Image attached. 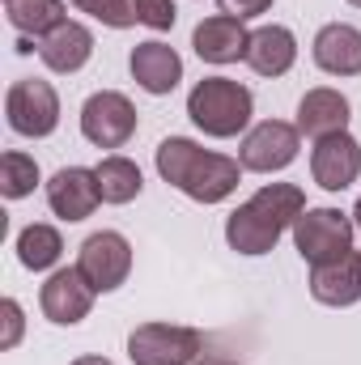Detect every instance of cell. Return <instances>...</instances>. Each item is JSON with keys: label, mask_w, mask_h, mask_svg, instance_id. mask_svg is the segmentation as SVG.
I'll list each match as a JSON object with an SVG mask.
<instances>
[{"label": "cell", "mask_w": 361, "mask_h": 365, "mask_svg": "<svg viewBox=\"0 0 361 365\" xmlns=\"http://www.w3.org/2000/svg\"><path fill=\"white\" fill-rule=\"evenodd\" d=\"M213 365H234V361H213Z\"/></svg>", "instance_id": "cell-31"}, {"label": "cell", "mask_w": 361, "mask_h": 365, "mask_svg": "<svg viewBox=\"0 0 361 365\" xmlns=\"http://www.w3.org/2000/svg\"><path fill=\"white\" fill-rule=\"evenodd\" d=\"M251 115H255V93L234 77H204L187 93V119L213 140L247 136Z\"/></svg>", "instance_id": "cell-3"}, {"label": "cell", "mask_w": 361, "mask_h": 365, "mask_svg": "<svg viewBox=\"0 0 361 365\" xmlns=\"http://www.w3.org/2000/svg\"><path fill=\"white\" fill-rule=\"evenodd\" d=\"M39 60H43L51 73H60V77L81 73V68L93 60V30L81 26V21H73V17L60 21L51 34L39 38Z\"/></svg>", "instance_id": "cell-17"}, {"label": "cell", "mask_w": 361, "mask_h": 365, "mask_svg": "<svg viewBox=\"0 0 361 365\" xmlns=\"http://www.w3.org/2000/svg\"><path fill=\"white\" fill-rule=\"evenodd\" d=\"M289 234H293L298 255H302L310 268H319V264H332V259H340V255L353 251L357 225H353V212H340V208H332V204H319V208H306V212L293 221Z\"/></svg>", "instance_id": "cell-4"}, {"label": "cell", "mask_w": 361, "mask_h": 365, "mask_svg": "<svg viewBox=\"0 0 361 365\" xmlns=\"http://www.w3.org/2000/svg\"><path fill=\"white\" fill-rule=\"evenodd\" d=\"M247 47H251V30H247V21H238L230 13H213L191 30V51L217 68L247 60Z\"/></svg>", "instance_id": "cell-13"}, {"label": "cell", "mask_w": 361, "mask_h": 365, "mask_svg": "<svg viewBox=\"0 0 361 365\" xmlns=\"http://www.w3.org/2000/svg\"><path fill=\"white\" fill-rule=\"evenodd\" d=\"M306 191L298 182H264L251 200H243L230 217H225V242L230 251L260 259L276 251V242L293 230V221L306 212Z\"/></svg>", "instance_id": "cell-1"}, {"label": "cell", "mask_w": 361, "mask_h": 365, "mask_svg": "<svg viewBox=\"0 0 361 365\" xmlns=\"http://www.w3.org/2000/svg\"><path fill=\"white\" fill-rule=\"evenodd\" d=\"M136 4V21L141 26H149V30H175V21H179V9H175V0H132Z\"/></svg>", "instance_id": "cell-25"}, {"label": "cell", "mask_w": 361, "mask_h": 365, "mask_svg": "<svg viewBox=\"0 0 361 365\" xmlns=\"http://www.w3.org/2000/svg\"><path fill=\"white\" fill-rule=\"evenodd\" d=\"M98 204H102V191H98L93 166H60L47 179V208H51V217H60L68 225L93 217Z\"/></svg>", "instance_id": "cell-11"}, {"label": "cell", "mask_w": 361, "mask_h": 365, "mask_svg": "<svg viewBox=\"0 0 361 365\" xmlns=\"http://www.w3.org/2000/svg\"><path fill=\"white\" fill-rule=\"evenodd\" d=\"M93 175H98L102 204H132V200L145 191L141 166H136L132 158H123V153H106V158L93 166Z\"/></svg>", "instance_id": "cell-21"}, {"label": "cell", "mask_w": 361, "mask_h": 365, "mask_svg": "<svg viewBox=\"0 0 361 365\" xmlns=\"http://www.w3.org/2000/svg\"><path fill=\"white\" fill-rule=\"evenodd\" d=\"M0 323H4L0 349L9 353V349L21 344V331H26V314H21V302H17V297H4V302H0Z\"/></svg>", "instance_id": "cell-26"}, {"label": "cell", "mask_w": 361, "mask_h": 365, "mask_svg": "<svg viewBox=\"0 0 361 365\" xmlns=\"http://www.w3.org/2000/svg\"><path fill=\"white\" fill-rule=\"evenodd\" d=\"M349 119H353V106H349L345 93L332 90V86H315V90L302 93L293 123H298V132H302L306 140H323V136L349 132Z\"/></svg>", "instance_id": "cell-15"}, {"label": "cell", "mask_w": 361, "mask_h": 365, "mask_svg": "<svg viewBox=\"0 0 361 365\" xmlns=\"http://www.w3.org/2000/svg\"><path fill=\"white\" fill-rule=\"evenodd\" d=\"M310 297L319 306H332V310L357 306L361 302V251H349V255H340L332 264L310 268Z\"/></svg>", "instance_id": "cell-18"}, {"label": "cell", "mask_w": 361, "mask_h": 365, "mask_svg": "<svg viewBox=\"0 0 361 365\" xmlns=\"http://www.w3.org/2000/svg\"><path fill=\"white\" fill-rule=\"evenodd\" d=\"M68 4H73L77 13L93 17V21H102L106 30H132V26H141L132 0H68Z\"/></svg>", "instance_id": "cell-24"}, {"label": "cell", "mask_w": 361, "mask_h": 365, "mask_svg": "<svg viewBox=\"0 0 361 365\" xmlns=\"http://www.w3.org/2000/svg\"><path fill=\"white\" fill-rule=\"evenodd\" d=\"M77 272L93 284V293H115L132 276V242L119 230H98L77 247Z\"/></svg>", "instance_id": "cell-9"}, {"label": "cell", "mask_w": 361, "mask_h": 365, "mask_svg": "<svg viewBox=\"0 0 361 365\" xmlns=\"http://www.w3.org/2000/svg\"><path fill=\"white\" fill-rule=\"evenodd\" d=\"M93 297H98L93 284L77 272V264H73V268H56V272L43 280V289H39V310H43V319L56 323V327H77L81 319H90Z\"/></svg>", "instance_id": "cell-10"}, {"label": "cell", "mask_w": 361, "mask_h": 365, "mask_svg": "<svg viewBox=\"0 0 361 365\" xmlns=\"http://www.w3.org/2000/svg\"><path fill=\"white\" fill-rule=\"evenodd\" d=\"M141 119L132 98L119 90H98L81 102V136L90 140L93 149H123L136 136Z\"/></svg>", "instance_id": "cell-7"}, {"label": "cell", "mask_w": 361, "mask_h": 365, "mask_svg": "<svg viewBox=\"0 0 361 365\" xmlns=\"http://www.w3.org/2000/svg\"><path fill=\"white\" fill-rule=\"evenodd\" d=\"M153 166H158L162 182H171L175 191H183L195 204L230 200L238 191V179H243V162L238 158L213 153V149H204L191 136H166L158 145V153H153Z\"/></svg>", "instance_id": "cell-2"}, {"label": "cell", "mask_w": 361, "mask_h": 365, "mask_svg": "<svg viewBox=\"0 0 361 365\" xmlns=\"http://www.w3.org/2000/svg\"><path fill=\"white\" fill-rule=\"evenodd\" d=\"M4 119L17 136L43 140L60 128V93L43 77H21L4 93Z\"/></svg>", "instance_id": "cell-5"}, {"label": "cell", "mask_w": 361, "mask_h": 365, "mask_svg": "<svg viewBox=\"0 0 361 365\" xmlns=\"http://www.w3.org/2000/svg\"><path fill=\"white\" fill-rule=\"evenodd\" d=\"M4 17H9V26L17 34H26V38L39 43L60 21H68V4L64 0H4Z\"/></svg>", "instance_id": "cell-22"}, {"label": "cell", "mask_w": 361, "mask_h": 365, "mask_svg": "<svg viewBox=\"0 0 361 365\" xmlns=\"http://www.w3.org/2000/svg\"><path fill=\"white\" fill-rule=\"evenodd\" d=\"M217 4H221V13H230L238 21H251V17H264L276 0H217Z\"/></svg>", "instance_id": "cell-27"}, {"label": "cell", "mask_w": 361, "mask_h": 365, "mask_svg": "<svg viewBox=\"0 0 361 365\" xmlns=\"http://www.w3.org/2000/svg\"><path fill=\"white\" fill-rule=\"evenodd\" d=\"M17 264L26 272H56L60 259H64V234L47 221H30L21 234H17Z\"/></svg>", "instance_id": "cell-20"}, {"label": "cell", "mask_w": 361, "mask_h": 365, "mask_svg": "<svg viewBox=\"0 0 361 365\" xmlns=\"http://www.w3.org/2000/svg\"><path fill=\"white\" fill-rule=\"evenodd\" d=\"M204 353V336L179 323H141L128 336L132 365H195Z\"/></svg>", "instance_id": "cell-6"}, {"label": "cell", "mask_w": 361, "mask_h": 365, "mask_svg": "<svg viewBox=\"0 0 361 365\" xmlns=\"http://www.w3.org/2000/svg\"><path fill=\"white\" fill-rule=\"evenodd\" d=\"M298 149H302L298 123H289V119H260V123L243 136L238 162H243V170H251V175H280V170H289V166L298 162Z\"/></svg>", "instance_id": "cell-8"}, {"label": "cell", "mask_w": 361, "mask_h": 365, "mask_svg": "<svg viewBox=\"0 0 361 365\" xmlns=\"http://www.w3.org/2000/svg\"><path fill=\"white\" fill-rule=\"evenodd\" d=\"M349 4H353V9H361V0H349Z\"/></svg>", "instance_id": "cell-30"}, {"label": "cell", "mask_w": 361, "mask_h": 365, "mask_svg": "<svg viewBox=\"0 0 361 365\" xmlns=\"http://www.w3.org/2000/svg\"><path fill=\"white\" fill-rule=\"evenodd\" d=\"M255 77H285L293 64H298V34L289 26H260L251 30V47H247V60H243Z\"/></svg>", "instance_id": "cell-19"}, {"label": "cell", "mask_w": 361, "mask_h": 365, "mask_svg": "<svg viewBox=\"0 0 361 365\" xmlns=\"http://www.w3.org/2000/svg\"><path fill=\"white\" fill-rule=\"evenodd\" d=\"M39 182H43V170H39V162L30 153L9 149L0 158V195L4 200H26V195H34Z\"/></svg>", "instance_id": "cell-23"}, {"label": "cell", "mask_w": 361, "mask_h": 365, "mask_svg": "<svg viewBox=\"0 0 361 365\" xmlns=\"http://www.w3.org/2000/svg\"><path fill=\"white\" fill-rule=\"evenodd\" d=\"M310 179L323 191H332V195L349 191L361 179V140L353 132L315 140V149H310Z\"/></svg>", "instance_id": "cell-12"}, {"label": "cell", "mask_w": 361, "mask_h": 365, "mask_svg": "<svg viewBox=\"0 0 361 365\" xmlns=\"http://www.w3.org/2000/svg\"><path fill=\"white\" fill-rule=\"evenodd\" d=\"M128 73H132V81H136L145 93L166 98V93L179 90V81H183V56L171 47V43L149 38V43H136V47H132Z\"/></svg>", "instance_id": "cell-14"}, {"label": "cell", "mask_w": 361, "mask_h": 365, "mask_svg": "<svg viewBox=\"0 0 361 365\" xmlns=\"http://www.w3.org/2000/svg\"><path fill=\"white\" fill-rule=\"evenodd\" d=\"M310 60L327 77H361V30L349 21L319 26V34L310 43Z\"/></svg>", "instance_id": "cell-16"}, {"label": "cell", "mask_w": 361, "mask_h": 365, "mask_svg": "<svg viewBox=\"0 0 361 365\" xmlns=\"http://www.w3.org/2000/svg\"><path fill=\"white\" fill-rule=\"evenodd\" d=\"M73 365H115V361H106V357H98V353H86V357H77Z\"/></svg>", "instance_id": "cell-28"}, {"label": "cell", "mask_w": 361, "mask_h": 365, "mask_svg": "<svg viewBox=\"0 0 361 365\" xmlns=\"http://www.w3.org/2000/svg\"><path fill=\"white\" fill-rule=\"evenodd\" d=\"M353 225L361 230V195H357V204H353Z\"/></svg>", "instance_id": "cell-29"}]
</instances>
